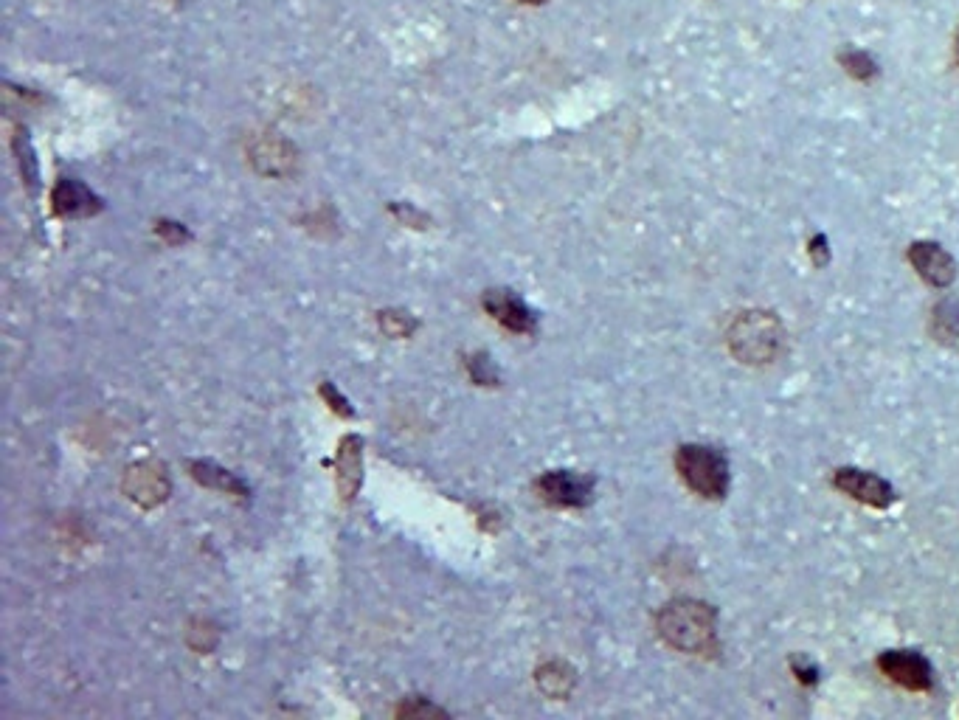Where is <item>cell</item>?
Instances as JSON below:
<instances>
[{
	"mask_svg": "<svg viewBox=\"0 0 959 720\" xmlns=\"http://www.w3.org/2000/svg\"><path fill=\"white\" fill-rule=\"evenodd\" d=\"M656 630L667 645L690 656L718 653V614L712 605L692 597L670 600L656 616Z\"/></svg>",
	"mask_w": 959,
	"mask_h": 720,
	"instance_id": "cell-1",
	"label": "cell"
},
{
	"mask_svg": "<svg viewBox=\"0 0 959 720\" xmlns=\"http://www.w3.org/2000/svg\"><path fill=\"white\" fill-rule=\"evenodd\" d=\"M788 344L785 324L768 310H743L726 332L732 358L743 366H768L780 358Z\"/></svg>",
	"mask_w": 959,
	"mask_h": 720,
	"instance_id": "cell-2",
	"label": "cell"
},
{
	"mask_svg": "<svg viewBox=\"0 0 959 720\" xmlns=\"http://www.w3.org/2000/svg\"><path fill=\"white\" fill-rule=\"evenodd\" d=\"M675 470L692 493L718 501L729 490V465L723 453L706 445H681L675 450Z\"/></svg>",
	"mask_w": 959,
	"mask_h": 720,
	"instance_id": "cell-3",
	"label": "cell"
},
{
	"mask_svg": "<svg viewBox=\"0 0 959 720\" xmlns=\"http://www.w3.org/2000/svg\"><path fill=\"white\" fill-rule=\"evenodd\" d=\"M121 490H124V495H127L130 501H135L138 507L152 510V507L164 504L166 498H169L172 484H169V473H166V467L161 465V462L144 459V462H135V465L127 467L124 481H121Z\"/></svg>",
	"mask_w": 959,
	"mask_h": 720,
	"instance_id": "cell-4",
	"label": "cell"
},
{
	"mask_svg": "<svg viewBox=\"0 0 959 720\" xmlns=\"http://www.w3.org/2000/svg\"><path fill=\"white\" fill-rule=\"evenodd\" d=\"M535 490L552 507H585L594 498V479L571 470H549L535 481Z\"/></svg>",
	"mask_w": 959,
	"mask_h": 720,
	"instance_id": "cell-5",
	"label": "cell"
},
{
	"mask_svg": "<svg viewBox=\"0 0 959 720\" xmlns=\"http://www.w3.org/2000/svg\"><path fill=\"white\" fill-rule=\"evenodd\" d=\"M833 484H836V490L855 498L858 504H867V507H875V510H886V507L895 501L892 484L881 479V476L870 473V470L839 467V470L833 473Z\"/></svg>",
	"mask_w": 959,
	"mask_h": 720,
	"instance_id": "cell-6",
	"label": "cell"
},
{
	"mask_svg": "<svg viewBox=\"0 0 959 720\" xmlns=\"http://www.w3.org/2000/svg\"><path fill=\"white\" fill-rule=\"evenodd\" d=\"M878 670L900 687L915 692L931 690V664L917 650H886L878 656Z\"/></svg>",
	"mask_w": 959,
	"mask_h": 720,
	"instance_id": "cell-7",
	"label": "cell"
},
{
	"mask_svg": "<svg viewBox=\"0 0 959 720\" xmlns=\"http://www.w3.org/2000/svg\"><path fill=\"white\" fill-rule=\"evenodd\" d=\"M248 161L254 164L259 175L268 178H285L296 169V147L279 133L256 135L248 147Z\"/></svg>",
	"mask_w": 959,
	"mask_h": 720,
	"instance_id": "cell-8",
	"label": "cell"
},
{
	"mask_svg": "<svg viewBox=\"0 0 959 720\" xmlns=\"http://www.w3.org/2000/svg\"><path fill=\"white\" fill-rule=\"evenodd\" d=\"M909 262L917 270V276L931 287H948L957 279V262L945 251L943 245L931 240H917L909 245Z\"/></svg>",
	"mask_w": 959,
	"mask_h": 720,
	"instance_id": "cell-9",
	"label": "cell"
},
{
	"mask_svg": "<svg viewBox=\"0 0 959 720\" xmlns=\"http://www.w3.org/2000/svg\"><path fill=\"white\" fill-rule=\"evenodd\" d=\"M481 304H484V310L493 315L501 327H507L510 332L532 335V332L538 330L535 313H532L518 296H512L510 290H487Z\"/></svg>",
	"mask_w": 959,
	"mask_h": 720,
	"instance_id": "cell-10",
	"label": "cell"
},
{
	"mask_svg": "<svg viewBox=\"0 0 959 720\" xmlns=\"http://www.w3.org/2000/svg\"><path fill=\"white\" fill-rule=\"evenodd\" d=\"M335 484H338V493L344 501H352L358 495L360 484H363V439L360 436L349 434L341 439L338 456H335Z\"/></svg>",
	"mask_w": 959,
	"mask_h": 720,
	"instance_id": "cell-11",
	"label": "cell"
},
{
	"mask_svg": "<svg viewBox=\"0 0 959 720\" xmlns=\"http://www.w3.org/2000/svg\"><path fill=\"white\" fill-rule=\"evenodd\" d=\"M51 203H54V211H57L60 217H88V214H96V211L102 209V200L93 195L85 183L71 178H62L60 183L54 186Z\"/></svg>",
	"mask_w": 959,
	"mask_h": 720,
	"instance_id": "cell-12",
	"label": "cell"
},
{
	"mask_svg": "<svg viewBox=\"0 0 959 720\" xmlns=\"http://www.w3.org/2000/svg\"><path fill=\"white\" fill-rule=\"evenodd\" d=\"M535 681H538V690L543 692L546 698L566 701L571 690H574V684H577V675H574V670H571L566 661H546V664L538 667Z\"/></svg>",
	"mask_w": 959,
	"mask_h": 720,
	"instance_id": "cell-13",
	"label": "cell"
},
{
	"mask_svg": "<svg viewBox=\"0 0 959 720\" xmlns=\"http://www.w3.org/2000/svg\"><path fill=\"white\" fill-rule=\"evenodd\" d=\"M931 335L945 346L959 349V301L945 299L931 310Z\"/></svg>",
	"mask_w": 959,
	"mask_h": 720,
	"instance_id": "cell-14",
	"label": "cell"
},
{
	"mask_svg": "<svg viewBox=\"0 0 959 720\" xmlns=\"http://www.w3.org/2000/svg\"><path fill=\"white\" fill-rule=\"evenodd\" d=\"M189 470H192V476H195L200 484H206V487H217V490H225V493L245 495V487H242L240 481L234 479L228 470H220V467H214L211 462H192Z\"/></svg>",
	"mask_w": 959,
	"mask_h": 720,
	"instance_id": "cell-15",
	"label": "cell"
},
{
	"mask_svg": "<svg viewBox=\"0 0 959 720\" xmlns=\"http://www.w3.org/2000/svg\"><path fill=\"white\" fill-rule=\"evenodd\" d=\"M839 65L847 71V74L853 76V79H858V82H872L875 76L881 74V68H878L875 57L867 54V51H861V48H847V51H841Z\"/></svg>",
	"mask_w": 959,
	"mask_h": 720,
	"instance_id": "cell-16",
	"label": "cell"
},
{
	"mask_svg": "<svg viewBox=\"0 0 959 720\" xmlns=\"http://www.w3.org/2000/svg\"><path fill=\"white\" fill-rule=\"evenodd\" d=\"M380 327L389 332L391 338H405V335H411V330L417 327L408 315L400 313H380Z\"/></svg>",
	"mask_w": 959,
	"mask_h": 720,
	"instance_id": "cell-17",
	"label": "cell"
},
{
	"mask_svg": "<svg viewBox=\"0 0 959 720\" xmlns=\"http://www.w3.org/2000/svg\"><path fill=\"white\" fill-rule=\"evenodd\" d=\"M321 397L330 403L332 411H338V414H344V417H352V408H346V400L341 397V394H335V391H332L330 383H324V386H321Z\"/></svg>",
	"mask_w": 959,
	"mask_h": 720,
	"instance_id": "cell-18",
	"label": "cell"
},
{
	"mask_svg": "<svg viewBox=\"0 0 959 720\" xmlns=\"http://www.w3.org/2000/svg\"><path fill=\"white\" fill-rule=\"evenodd\" d=\"M810 254H813V262H816V265H825V262H827V240H825V237H813V240H810Z\"/></svg>",
	"mask_w": 959,
	"mask_h": 720,
	"instance_id": "cell-19",
	"label": "cell"
},
{
	"mask_svg": "<svg viewBox=\"0 0 959 720\" xmlns=\"http://www.w3.org/2000/svg\"><path fill=\"white\" fill-rule=\"evenodd\" d=\"M400 715H405V718H411V715H445V712H442V709H434V706L428 704H422V706H417V709H414V706H400Z\"/></svg>",
	"mask_w": 959,
	"mask_h": 720,
	"instance_id": "cell-20",
	"label": "cell"
},
{
	"mask_svg": "<svg viewBox=\"0 0 959 720\" xmlns=\"http://www.w3.org/2000/svg\"><path fill=\"white\" fill-rule=\"evenodd\" d=\"M166 228H169V225H166V223L158 225V231H166ZM172 237H175V240H186V231H183L180 225H175V228H172Z\"/></svg>",
	"mask_w": 959,
	"mask_h": 720,
	"instance_id": "cell-21",
	"label": "cell"
},
{
	"mask_svg": "<svg viewBox=\"0 0 959 720\" xmlns=\"http://www.w3.org/2000/svg\"><path fill=\"white\" fill-rule=\"evenodd\" d=\"M526 6H543V3H549V0H521Z\"/></svg>",
	"mask_w": 959,
	"mask_h": 720,
	"instance_id": "cell-22",
	"label": "cell"
},
{
	"mask_svg": "<svg viewBox=\"0 0 959 720\" xmlns=\"http://www.w3.org/2000/svg\"><path fill=\"white\" fill-rule=\"evenodd\" d=\"M954 57H957L959 62V31H957V37H954Z\"/></svg>",
	"mask_w": 959,
	"mask_h": 720,
	"instance_id": "cell-23",
	"label": "cell"
}]
</instances>
